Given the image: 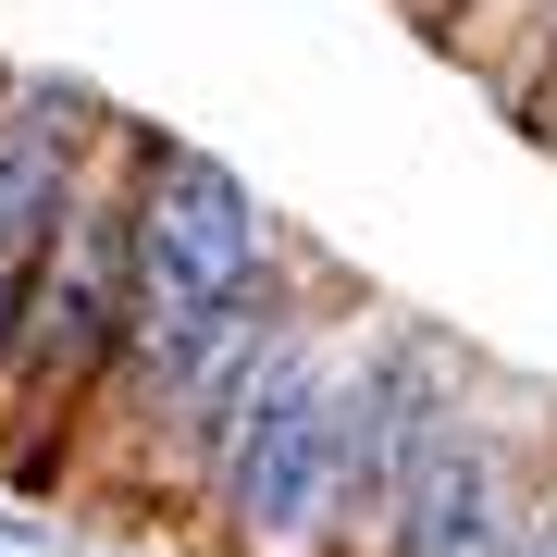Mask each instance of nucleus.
Returning a JSON list of instances; mask_svg holds the SVG:
<instances>
[{
	"mask_svg": "<svg viewBox=\"0 0 557 557\" xmlns=\"http://www.w3.org/2000/svg\"><path fill=\"white\" fill-rule=\"evenodd\" d=\"M384 298L335 260H310L285 335L260 347L236 421L199 458L186 496V545L199 557H335V496H347V384L372 347Z\"/></svg>",
	"mask_w": 557,
	"mask_h": 557,
	"instance_id": "1",
	"label": "nucleus"
},
{
	"mask_svg": "<svg viewBox=\"0 0 557 557\" xmlns=\"http://www.w3.org/2000/svg\"><path fill=\"white\" fill-rule=\"evenodd\" d=\"M161 124L112 112L100 149L62 186V223L38 236L13 310H0V471L13 496H50L62 458H75V421L100 397L112 347H124V248H137V161Z\"/></svg>",
	"mask_w": 557,
	"mask_h": 557,
	"instance_id": "2",
	"label": "nucleus"
},
{
	"mask_svg": "<svg viewBox=\"0 0 557 557\" xmlns=\"http://www.w3.org/2000/svg\"><path fill=\"white\" fill-rule=\"evenodd\" d=\"M298 260H310V248L285 236V211L260 199L223 149L149 137V161H137V248H124V347L199 335V322L273 298ZM124 347H112V359H124Z\"/></svg>",
	"mask_w": 557,
	"mask_h": 557,
	"instance_id": "3",
	"label": "nucleus"
},
{
	"mask_svg": "<svg viewBox=\"0 0 557 557\" xmlns=\"http://www.w3.org/2000/svg\"><path fill=\"white\" fill-rule=\"evenodd\" d=\"M557 471V397H533L520 372H483V397L421 446V471L384 508L372 557H508Z\"/></svg>",
	"mask_w": 557,
	"mask_h": 557,
	"instance_id": "4",
	"label": "nucleus"
},
{
	"mask_svg": "<svg viewBox=\"0 0 557 557\" xmlns=\"http://www.w3.org/2000/svg\"><path fill=\"white\" fill-rule=\"evenodd\" d=\"M483 359L458 322L434 310H384L372 347H359V384H347V496H335V557H372L384 545V508H397V483L421 471V446L446 434L458 409L483 397Z\"/></svg>",
	"mask_w": 557,
	"mask_h": 557,
	"instance_id": "5",
	"label": "nucleus"
},
{
	"mask_svg": "<svg viewBox=\"0 0 557 557\" xmlns=\"http://www.w3.org/2000/svg\"><path fill=\"white\" fill-rule=\"evenodd\" d=\"M100 124H112V100H100L87 75L0 62V310H13L38 236L62 223V186H75V161L100 149Z\"/></svg>",
	"mask_w": 557,
	"mask_h": 557,
	"instance_id": "6",
	"label": "nucleus"
},
{
	"mask_svg": "<svg viewBox=\"0 0 557 557\" xmlns=\"http://www.w3.org/2000/svg\"><path fill=\"white\" fill-rule=\"evenodd\" d=\"M421 50H446L496 112H520V100L557 87V0H446L421 25Z\"/></svg>",
	"mask_w": 557,
	"mask_h": 557,
	"instance_id": "7",
	"label": "nucleus"
},
{
	"mask_svg": "<svg viewBox=\"0 0 557 557\" xmlns=\"http://www.w3.org/2000/svg\"><path fill=\"white\" fill-rule=\"evenodd\" d=\"M508 137H520V149H545V161H557V87H545V100H520V112H508Z\"/></svg>",
	"mask_w": 557,
	"mask_h": 557,
	"instance_id": "8",
	"label": "nucleus"
},
{
	"mask_svg": "<svg viewBox=\"0 0 557 557\" xmlns=\"http://www.w3.org/2000/svg\"><path fill=\"white\" fill-rule=\"evenodd\" d=\"M508 557H557V471H545V496H533V520H520Z\"/></svg>",
	"mask_w": 557,
	"mask_h": 557,
	"instance_id": "9",
	"label": "nucleus"
},
{
	"mask_svg": "<svg viewBox=\"0 0 557 557\" xmlns=\"http://www.w3.org/2000/svg\"><path fill=\"white\" fill-rule=\"evenodd\" d=\"M384 13H397V25H409V38H421V25H434V13H446V0H384Z\"/></svg>",
	"mask_w": 557,
	"mask_h": 557,
	"instance_id": "10",
	"label": "nucleus"
},
{
	"mask_svg": "<svg viewBox=\"0 0 557 557\" xmlns=\"http://www.w3.org/2000/svg\"><path fill=\"white\" fill-rule=\"evenodd\" d=\"M0 557H13V545H0Z\"/></svg>",
	"mask_w": 557,
	"mask_h": 557,
	"instance_id": "11",
	"label": "nucleus"
}]
</instances>
